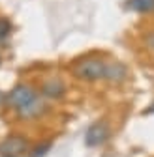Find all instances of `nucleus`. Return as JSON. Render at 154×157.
Returning <instances> with one entry per match:
<instances>
[{"label": "nucleus", "mask_w": 154, "mask_h": 157, "mask_svg": "<svg viewBox=\"0 0 154 157\" xmlns=\"http://www.w3.org/2000/svg\"><path fill=\"white\" fill-rule=\"evenodd\" d=\"M6 105L19 118H25V120H36L45 112L43 95L36 86L26 82H19L6 94Z\"/></svg>", "instance_id": "1"}, {"label": "nucleus", "mask_w": 154, "mask_h": 157, "mask_svg": "<svg viewBox=\"0 0 154 157\" xmlns=\"http://www.w3.org/2000/svg\"><path fill=\"white\" fill-rule=\"evenodd\" d=\"M107 64L109 60L98 54H87L79 60H75L70 66V71L75 78H79L83 82H100V81H105Z\"/></svg>", "instance_id": "2"}, {"label": "nucleus", "mask_w": 154, "mask_h": 157, "mask_svg": "<svg viewBox=\"0 0 154 157\" xmlns=\"http://www.w3.org/2000/svg\"><path fill=\"white\" fill-rule=\"evenodd\" d=\"M109 136H111L109 124L105 120H98L88 125V129L85 133V144L88 148H100L109 140Z\"/></svg>", "instance_id": "3"}, {"label": "nucleus", "mask_w": 154, "mask_h": 157, "mask_svg": "<svg viewBox=\"0 0 154 157\" xmlns=\"http://www.w3.org/2000/svg\"><path fill=\"white\" fill-rule=\"evenodd\" d=\"M28 150L30 144L23 135H10L0 142V157H21Z\"/></svg>", "instance_id": "4"}, {"label": "nucleus", "mask_w": 154, "mask_h": 157, "mask_svg": "<svg viewBox=\"0 0 154 157\" xmlns=\"http://www.w3.org/2000/svg\"><path fill=\"white\" fill-rule=\"evenodd\" d=\"M40 94L45 97V99H62L64 94H66V84L59 77H49L42 82Z\"/></svg>", "instance_id": "5"}, {"label": "nucleus", "mask_w": 154, "mask_h": 157, "mask_svg": "<svg viewBox=\"0 0 154 157\" xmlns=\"http://www.w3.org/2000/svg\"><path fill=\"white\" fill-rule=\"evenodd\" d=\"M130 71L126 67L124 62H115V60H109L107 64V73H105V81L111 82V84H120L128 78Z\"/></svg>", "instance_id": "6"}, {"label": "nucleus", "mask_w": 154, "mask_h": 157, "mask_svg": "<svg viewBox=\"0 0 154 157\" xmlns=\"http://www.w3.org/2000/svg\"><path fill=\"white\" fill-rule=\"evenodd\" d=\"M124 8L130 11H136V13H154V0H126Z\"/></svg>", "instance_id": "7"}, {"label": "nucleus", "mask_w": 154, "mask_h": 157, "mask_svg": "<svg viewBox=\"0 0 154 157\" xmlns=\"http://www.w3.org/2000/svg\"><path fill=\"white\" fill-rule=\"evenodd\" d=\"M11 30H13L11 21H10L8 17L0 15V47L6 45V43L10 41V37H11Z\"/></svg>", "instance_id": "8"}, {"label": "nucleus", "mask_w": 154, "mask_h": 157, "mask_svg": "<svg viewBox=\"0 0 154 157\" xmlns=\"http://www.w3.org/2000/svg\"><path fill=\"white\" fill-rule=\"evenodd\" d=\"M49 150H51V142H42L30 150V157H45Z\"/></svg>", "instance_id": "9"}, {"label": "nucleus", "mask_w": 154, "mask_h": 157, "mask_svg": "<svg viewBox=\"0 0 154 157\" xmlns=\"http://www.w3.org/2000/svg\"><path fill=\"white\" fill-rule=\"evenodd\" d=\"M143 45L148 51H154V30H148L143 34Z\"/></svg>", "instance_id": "10"}, {"label": "nucleus", "mask_w": 154, "mask_h": 157, "mask_svg": "<svg viewBox=\"0 0 154 157\" xmlns=\"http://www.w3.org/2000/svg\"><path fill=\"white\" fill-rule=\"evenodd\" d=\"M145 112H147V114H154V103H150V105H148V109H147Z\"/></svg>", "instance_id": "11"}, {"label": "nucleus", "mask_w": 154, "mask_h": 157, "mask_svg": "<svg viewBox=\"0 0 154 157\" xmlns=\"http://www.w3.org/2000/svg\"><path fill=\"white\" fill-rule=\"evenodd\" d=\"M2 103H6V94L0 92V105H2Z\"/></svg>", "instance_id": "12"}, {"label": "nucleus", "mask_w": 154, "mask_h": 157, "mask_svg": "<svg viewBox=\"0 0 154 157\" xmlns=\"http://www.w3.org/2000/svg\"><path fill=\"white\" fill-rule=\"evenodd\" d=\"M0 64H2V56H0Z\"/></svg>", "instance_id": "13"}]
</instances>
